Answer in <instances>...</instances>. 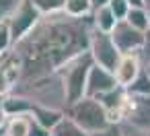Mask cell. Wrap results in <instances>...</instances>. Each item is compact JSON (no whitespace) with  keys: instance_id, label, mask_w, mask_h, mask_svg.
<instances>
[{"instance_id":"obj_1","label":"cell","mask_w":150,"mask_h":136,"mask_svg":"<svg viewBox=\"0 0 150 136\" xmlns=\"http://www.w3.org/2000/svg\"><path fill=\"white\" fill-rule=\"evenodd\" d=\"M93 29V17L72 19L66 13L41 17L35 29L13 46L23 68L21 83L54 74L72 58L88 52Z\"/></svg>"},{"instance_id":"obj_2","label":"cell","mask_w":150,"mask_h":136,"mask_svg":"<svg viewBox=\"0 0 150 136\" xmlns=\"http://www.w3.org/2000/svg\"><path fill=\"white\" fill-rule=\"evenodd\" d=\"M13 93L27 97L33 105H39V107H50V109H58V111L68 109L66 87H64V80H62L60 72L29 80V83H21V85L15 87Z\"/></svg>"},{"instance_id":"obj_3","label":"cell","mask_w":150,"mask_h":136,"mask_svg":"<svg viewBox=\"0 0 150 136\" xmlns=\"http://www.w3.org/2000/svg\"><path fill=\"white\" fill-rule=\"evenodd\" d=\"M95 66L93 56L88 52L72 58L66 66H62L58 72L64 80L66 87V99H68V107L76 101H80L82 97H86V80H88V72Z\"/></svg>"},{"instance_id":"obj_4","label":"cell","mask_w":150,"mask_h":136,"mask_svg":"<svg viewBox=\"0 0 150 136\" xmlns=\"http://www.w3.org/2000/svg\"><path fill=\"white\" fill-rule=\"evenodd\" d=\"M66 115L70 120H74L86 134H93V132H99V130H105L107 126H111L107 109L103 107V103L99 99H93V97H82L80 101L72 103L66 109Z\"/></svg>"},{"instance_id":"obj_5","label":"cell","mask_w":150,"mask_h":136,"mask_svg":"<svg viewBox=\"0 0 150 136\" xmlns=\"http://www.w3.org/2000/svg\"><path fill=\"white\" fill-rule=\"evenodd\" d=\"M88 54L93 56V62L105 70H115L119 60H121V52L117 50L111 33H103L93 29L91 33V43H88Z\"/></svg>"},{"instance_id":"obj_6","label":"cell","mask_w":150,"mask_h":136,"mask_svg":"<svg viewBox=\"0 0 150 136\" xmlns=\"http://www.w3.org/2000/svg\"><path fill=\"white\" fill-rule=\"evenodd\" d=\"M119 113H121V122L150 134V95L134 97L127 93Z\"/></svg>"},{"instance_id":"obj_7","label":"cell","mask_w":150,"mask_h":136,"mask_svg":"<svg viewBox=\"0 0 150 136\" xmlns=\"http://www.w3.org/2000/svg\"><path fill=\"white\" fill-rule=\"evenodd\" d=\"M41 21V13L29 2V0H25V2L21 4V9L6 21L8 23V27H11V35H13V41L15 43H19L23 37H27L33 29H35V25Z\"/></svg>"},{"instance_id":"obj_8","label":"cell","mask_w":150,"mask_h":136,"mask_svg":"<svg viewBox=\"0 0 150 136\" xmlns=\"http://www.w3.org/2000/svg\"><path fill=\"white\" fill-rule=\"evenodd\" d=\"M111 37H113L117 50L121 52V56H125V54H140L142 52L144 33L134 29L127 21H119L115 25V29L111 31Z\"/></svg>"},{"instance_id":"obj_9","label":"cell","mask_w":150,"mask_h":136,"mask_svg":"<svg viewBox=\"0 0 150 136\" xmlns=\"http://www.w3.org/2000/svg\"><path fill=\"white\" fill-rule=\"evenodd\" d=\"M119 85L115 80V74L111 70H105L101 66H93L91 72H88V80H86V97H93V99H99L111 91H115Z\"/></svg>"},{"instance_id":"obj_10","label":"cell","mask_w":150,"mask_h":136,"mask_svg":"<svg viewBox=\"0 0 150 136\" xmlns=\"http://www.w3.org/2000/svg\"><path fill=\"white\" fill-rule=\"evenodd\" d=\"M142 68H144V62H142V56L140 54H125V56H121L117 68L113 70L117 85L121 89H127L138 78V74L142 72Z\"/></svg>"},{"instance_id":"obj_11","label":"cell","mask_w":150,"mask_h":136,"mask_svg":"<svg viewBox=\"0 0 150 136\" xmlns=\"http://www.w3.org/2000/svg\"><path fill=\"white\" fill-rule=\"evenodd\" d=\"M0 105H2L6 117H13V115H31V111L35 107L27 97L17 95V93H11L4 99H0Z\"/></svg>"},{"instance_id":"obj_12","label":"cell","mask_w":150,"mask_h":136,"mask_svg":"<svg viewBox=\"0 0 150 136\" xmlns=\"http://www.w3.org/2000/svg\"><path fill=\"white\" fill-rule=\"evenodd\" d=\"M31 117L33 122H37L39 126L47 128V130H54L64 117H66V111H58V109H50V107H39L35 105L33 111H31Z\"/></svg>"},{"instance_id":"obj_13","label":"cell","mask_w":150,"mask_h":136,"mask_svg":"<svg viewBox=\"0 0 150 136\" xmlns=\"http://www.w3.org/2000/svg\"><path fill=\"white\" fill-rule=\"evenodd\" d=\"M91 17H93L95 29H97V31H103V33H111V31L115 29V25L119 23L117 17L113 15V11L109 9V4H107V6H101V9H95Z\"/></svg>"},{"instance_id":"obj_14","label":"cell","mask_w":150,"mask_h":136,"mask_svg":"<svg viewBox=\"0 0 150 136\" xmlns=\"http://www.w3.org/2000/svg\"><path fill=\"white\" fill-rule=\"evenodd\" d=\"M31 124H33L31 115H13V117H6V124H4L6 136H29Z\"/></svg>"},{"instance_id":"obj_15","label":"cell","mask_w":150,"mask_h":136,"mask_svg":"<svg viewBox=\"0 0 150 136\" xmlns=\"http://www.w3.org/2000/svg\"><path fill=\"white\" fill-rule=\"evenodd\" d=\"M64 13L72 19H84L93 15V4L91 0H66Z\"/></svg>"},{"instance_id":"obj_16","label":"cell","mask_w":150,"mask_h":136,"mask_svg":"<svg viewBox=\"0 0 150 136\" xmlns=\"http://www.w3.org/2000/svg\"><path fill=\"white\" fill-rule=\"evenodd\" d=\"M129 95H134V97H146V95H150V72H148V68L144 66L142 68V72L138 74V78L125 89Z\"/></svg>"},{"instance_id":"obj_17","label":"cell","mask_w":150,"mask_h":136,"mask_svg":"<svg viewBox=\"0 0 150 136\" xmlns=\"http://www.w3.org/2000/svg\"><path fill=\"white\" fill-rule=\"evenodd\" d=\"M52 136H88L74 120H70L68 115L52 130Z\"/></svg>"},{"instance_id":"obj_18","label":"cell","mask_w":150,"mask_h":136,"mask_svg":"<svg viewBox=\"0 0 150 136\" xmlns=\"http://www.w3.org/2000/svg\"><path fill=\"white\" fill-rule=\"evenodd\" d=\"M125 21H127L134 29H138V31H142V33H146L148 27H150V21H148V13H146V9H129Z\"/></svg>"},{"instance_id":"obj_19","label":"cell","mask_w":150,"mask_h":136,"mask_svg":"<svg viewBox=\"0 0 150 136\" xmlns=\"http://www.w3.org/2000/svg\"><path fill=\"white\" fill-rule=\"evenodd\" d=\"M29 2L41 13V17L64 13V6H66V0H29Z\"/></svg>"},{"instance_id":"obj_20","label":"cell","mask_w":150,"mask_h":136,"mask_svg":"<svg viewBox=\"0 0 150 136\" xmlns=\"http://www.w3.org/2000/svg\"><path fill=\"white\" fill-rule=\"evenodd\" d=\"M25 0H0V23L8 21L19 9Z\"/></svg>"},{"instance_id":"obj_21","label":"cell","mask_w":150,"mask_h":136,"mask_svg":"<svg viewBox=\"0 0 150 136\" xmlns=\"http://www.w3.org/2000/svg\"><path fill=\"white\" fill-rule=\"evenodd\" d=\"M13 46H15V41H13V35H11V27L4 21V23H0V54L11 52Z\"/></svg>"},{"instance_id":"obj_22","label":"cell","mask_w":150,"mask_h":136,"mask_svg":"<svg viewBox=\"0 0 150 136\" xmlns=\"http://www.w3.org/2000/svg\"><path fill=\"white\" fill-rule=\"evenodd\" d=\"M109 9L113 11V15L117 17V21H125L127 13H129V4H127V0H111L109 2Z\"/></svg>"},{"instance_id":"obj_23","label":"cell","mask_w":150,"mask_h":136,"mask_svg":"<svg viewBox=\"0 0 150 136\" xmlns=\"http://www.w3.org/2000/svg\"><path fill=\"white\" fill-rule=\"evenodd\" d=\"M88 136H125V132H123L121 124H111V126H107L105 130L93 132V134H88Z\"/></svg>"},{"instance_id":"obj_24","label":"cell","mask_w":150,"mask_h":136,"mask_svg":"<svg viewBox=\"0 0 150 136\" xmlns=\"http://www.w3.org/2000/svg\"><path fill=\"white\" fill-rule=\"evenodd\" d=\"M140 56H142L144 66H148V64H150V27H148V31L144 33V46H142Z\"/></svg>"},{"instance_id":"obj_25","label":"cell","mask_w":150,"mask_h":136,"mask_svg":"<svg viewBox=\"0 0 150 136\" xmlns=\"http://www.w3.org/2000/svg\"><path fill=\"white\" fill-rule=\"evenodd\" d=\"M29 136H52V130H47V128L39 126L37 122H33L31 124V130H29Z\"/></svg>"},{"instance_id":"obj_26","label":"cell","mask_w":150,"mask_h":136,"mask_svg":"<svg viewBox=\"0 0 150 136\" xmlns=\"http://www.w3.org/2000/svg\"><path fill=\"white\" fill-rule=\"evenodd\" d=\"M111 2V0H91V4H93V11L95 9H101V6H107Z\"/></svg>"},{"instance_id":"obj_27","label":"cell","mask_w":150,"mask_h":136,"mask_svg":"<svg viewBox=\"0 0 150 136\" xmlns=\"http://www.w3.org/2000/svg\"><path fill=\"white\" fill-rule=\"evenodd\" d=\"M127 4H129L132 9H146L144 0H127Z\"/></svg>"},{"instance_id":"obj_28","label":"cell","mask_w":150,"mask_h":136,"mask_svg":"<svg viewBox=\"0 0 150 136\" xmlns=\"http://www.w3.org/2000/svg\"><path fill=\"white\" fill-rule=\"evenodd\" d=\"M6 124V113H4V109H2V105H0V128H2Z\"/></svg>"},{"instance_id":"obj_29","label":"cell","mask_w":150,"mask_h":136,"mask_svg":"<svg viewBox=\"0 0 150 136\" xmlns=\"http://www.w3.org/2000/svg\"><path fill=\"white\" fill-rule=\"evenodd\" d=\"M0 136H6V130H4V126L0 128Z\"/></svg>"},{"instance_id":"obj_30","label":"cell","mask_w":150,"mask_h":136,"mask_svg":"<svg viewBox=\"0 0 150 136\" xmlns=\"http://www.w3.org/2000/svg\"><path fill=\"white\" fill-rule=\"evenodd\" d=\"M146 13H148V21H150V6H146Z\"/></svg>"},{"instance_id":"obj_31","label":"cell","mask_w":150,"mask_h":136,"mask_svg":"<svg viewBox=\"0 0 150 136\" xmlns=\"http://www.w3.org/2000/svg\"><path fill=\"white\" fill-rule=\"evenodd\" d=\"M144 4H146V6H150V0H144Z\"/></svg>"},{"instance_id":"obj_32","label":"cell","mask_w":150,"mask_h":136,"mask_svg":"<svg viewBox=\"0 0 150 136\" xmlns=\"http://www.w3.org/2000/svg\"><path fill=\"white\" fill-rule=\"evenodd\" d=\"M146 68H148V72H150V64H148V66H146Z\"/></svg>"},{"instance_id":"obj_33","label":"cell","mask_w":150,"mask_h":136,"mask_svg":"<svg viewBox=\"0 0 150 136\" xmlns=\"http://www.w3.org/2000/svg\"><path fill=\"white\" fill-rule=\"evenodd\" d=\"M142 136H150V134H142Z\"/></svg>"}]
</instances>
